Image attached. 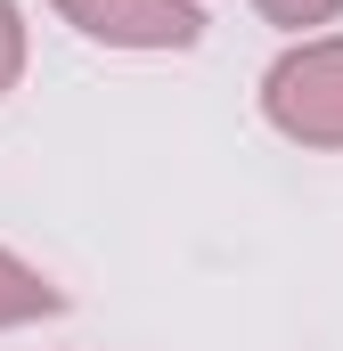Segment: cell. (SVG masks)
Segmentation results:
<instances>
[{"instance_id":"obj_3","label":"cell","mask_w":343,"mask_h":351,"mask_svg":"<svg viewBox=\"0 0 343 351\" xmlns=\"http://www.w3.org/2000/svg\"><path fill=\"white\" fill-rule=\"evenodd\" d=\"M58 311H66L58 278H49V269H33L25 254H8V245H0V335H8V327H33V319H58Z\"/></svg>"},{"instance_id":"obj_1","label":"cell","mask_w":343,"mask_h":351,"mask_svg":"<svg viewBox=\"0 0 343 351\" xmlns=\"http://www.w3.org/2000/svg\"><path fill=\"white\" fill-rule=\"evenodd\" d=\"M261 123L286 147L343 156V33H303L261 74Z\"/></svg>"},{"instance_id":"obj_4","label":"cell","mask_w":343,"mask_h":351,"mask_svg":"<svg viewBox=\"0 0 343 351\" xmlns=\"http://www.w3.org/2000/svg\"><path fill=\"white\" fill-rule=\"evenodd\" d=\"M261 16H270V25H278V33H294V41H303V33H319V25H335L343 16V0H254Z\"/></svg>"},{"instance_id":"obj_5","label":"cell","mask_w":343,"mask_h":351,"mask_svg":"<svg viewBox=\"0 0 343 351\" xmlns=\"http://www.w3.org/2000/svg\"><path fill=\"white\" fill-rule=\"evenodd\" d=\"M25 82V8L16 0H0V98Z\"/></svg>"},{"instance_id":"obj_2","label":"cell","mask_w":343,"mask_h":351,"mask_svg":"<svg viewBox=\"0 0 343 351\" xmlns=\"http://www.w3.org/2000/svg\"><path fill=\"white\" fill-rule=\"evenodd\" d=\"M82 41L98 49H196L204 41V8L196 0H49Z\"/></svg>"}]
</instances>
